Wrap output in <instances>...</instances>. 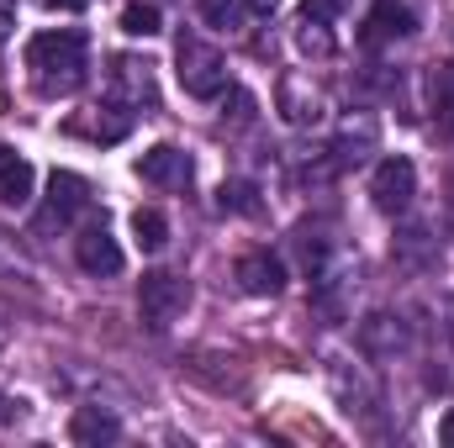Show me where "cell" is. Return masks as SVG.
I'll return each instance as SVG.
<instances>
[{
    "instance_id": "obj_1",
    "label": "cell",
    "mask_w": 454,
    "mask_h": 448,
    "mask_svg": "<svg viewBox=\"0 0 454 448\" xmlns=\"http://www.w3.org/2000/svg\"><path fill=\"white\" fill-rule=\"evenodd\" d=\"M27 69L43 96H74L85 85V37L80 32H37L27 42Z\"/></svg>"
},
{
    "instance_id": "obj_2",
    "label": "cell",
    "mask_w": 454,
    "mask_h": 448,
    "mask_svg": "<svg viewBox=\"0 0 454 448\" xmlns=\"http://www.w3.org/2000/svg\"><path fill=\"white\" fill-rule=\"evenodd\" d=\"M175 74H180L185 96H196V101H217L227 90L223 53H217L207 37H196V32H185V37L175 42Z\"/></svg>"
},
{
    "instance_id": "obj_3",
    "label": "cell",
    "mask_w": 454,
    "mask_h": 448,
    "mask_svg": "<svg viewBox=\"0 0 454 448\" xmlns=\"http://www.w3.org/2000/svg\"><path fill=\"white\" fill-rule=\"evenodd\" d=\"M185 306H191V285H185L180 274L153 269V274L137 280V317H143L148 333H169V328L185 317Z\"/></svg>"
},
{
    "instance_id": "obj_4",
    "label": "cell",
    "mask_w": 454,
    "mask_h": 448,
    "mask_svg": "<svg viewBox=\"0 0 454 448\" xmlns=\"http://www.w3.org/2000/svg\"><path fill=\"white\" fill-rule=\"evenodd\" d=\"M370 196H375L380 212H407L412 196H418V169H412V158H402V153L380 158L375 174H370Z\"/></svg>"
},
{
    "instance_id": "obj_5",
    "label": "cell",
    "mask_w": 454,
    "mask_h": 448,
    "mask_svg": "<svg viewBox=\"0 0 454 448\" xmlns=\"http://www.w3.org/2000/svg\"><path fill=\"white\" fill-rule=\"evenodd\" d=\"M407 348H412L407 317H396V312H370V317L359 322V353H364V359H396V353H407Z\"/></svg>"
},
{
    "instance_id": "obj_6",
    "label": "cell",
    "mask_w": 454,
    "mask_h": 448,
    "mask_svg": "<svg viewBox=\"0 0 454 448\" xmlns=\"http://www.w3.org/2000/svg\"><path fill=\"white\" fill-rule=\"evenodd\" d=\"M74 259H80V269L85 274H121V264H127V253L116 248V237L106 227H85L80 237H74Z\"/></svg>"
},
{
    "instance_id": "obj_7",
    "label": "cell",
    "mask_w": 454,
    "mask_h": 448,
    "mask_svg": "<svg viewBox=\"0 0 454 448\" xmlns=\"http://www.w3.org/2000/svg\"><path fill=\"white\" fill-rule=\"evenodd\" d=\"M418 32V11L402 5V0H375L370 21H364V42H396V37H412Z\"/></svg>"
},
{
    "instance_id": "obj_8",
    "label": "cell",
    "mask_w": 454,
    "mask_h": 448,
    "mask_svg": "<svg viewBox=\"0 0 454 448\" xmlns=\"http://www.w3.org/2000/svg\"><path fill=\"white\" fill-rule=\"evenodd\" d=\"M153 64H137V58H112V90L121 106H159V90H153Z\"/></svg>"
},
{
    "instance_id": "obj_9",
    "label": "cell",
    "mask_w": 454,
    "mask_h": 448,
    "mask_svg": "<svg viewBox=\"0 0 454 448\" xmlns=\"http://www.w3.org/2000/svg\"><path fill=\"white\" fill-rule=\"evenodd\" d=\"M137 174L148 180V185H185L191 180V158H185V148H175V143H159V148H148L143 158H137Z\"/></svg>"
},
{
    "instance_id": "obj_10",
    "label": "cell",
    "mask_w": 454,
    "mask_h": 448,
    "mask_svg": "<svg viewBox=\"0 0 454 448\" xmlns=\"http://www.w3.org/2000/svg\"><path fill=\"white\" fill-rule=\"evenodd\" d=\"M238 285L248 290V296H280L286 290V264L275 259V253H243L238 259Z\"/></svg>"
},
{
    "instance_id": "obj_11",
    "label": "cell",
    "mask_w": 454,
    "mask_h": 448,
    "mask_svg": "<svg viewBox=\"0 0 454 448\" xmlns=\"http://www.w3.org/2000/svg\"><path fill=\"white\" fill-rule=\"evenodd\" d=\"M32 185H37L32 164H27L16 148L0 143V201H5V206H27V201H32Z\"/></svg>"
},
{
    "instance_id": "obj_12",
    "label": "cell",
    "mask_w": 454,
    "mask_h": 448,
    "mask_svg": "<svg viewBox=\"0 0 454 448\" xmlns=\"http://www.w3.org/2000/svg\"><path fill=\"white\" fill-rule=\"evenodd\" d=\"M90 206V185L80 180V174H69V169H53L48 174V212L64 222V217H74V212H85Z\"/></svg>"
},
{
    "instance_id": "obj_13",
    "label": "cell",
    "mask_w": 454,
    "mask_h": 448,
    "mask_svg": "<svg viewBox=\"0 0 454 448\" xmlns=\"http://www.w3.org/2000/svg\"><path fill=\"white\" fill-rule=\"evenodd\" d=\"M69 438H74L80 448L116 444V438H121V422H116L112 412H101V406H80V412H74V422H69Z\"/></svg>"
},
{
    "instance_id": "obj_14",
    "label": "cell",
    "mask_w": 454,
    "mask_h": 448,
    "mask_svg": "<svg viewBox=\"0 0 454 448\" xmlns=\"http://www.w3.org/2000/svg\"><path fill=\"white\" fill-rule=\"evenodd\" d=\"M428 106L439 116V127L454 137V64H434V74H428Z\"/></svg>"
},
{
    "instance_id": "obj_15",
    "label": "cell",
    "mask_w": 454,
    "mask_h": 448,
    "mask_svg": "<svg viewBox=\"0 0 454 448\" xmlns=\"http://www.w3.org/2000/svg\"><path fill=\"white\" fill-rule=\"evenodd\" d=\"M217 206L232 212V217H259L264 201H259V185H254V180H223V185H217Z\"/></svg>"
},
{
    "instance_id": "obj_16",
    "label": "cell",
    "mask_w": 454,
    "mask_h": 448,
    "mask_svg": "<svg viewBox=\"0 0 454 448\" xmlns=\"http://www.w3.org/2000/svg\"><path fill=\"white\" fill-rule=\"evenodd\" d=\"M132 237H137V248H143V253H159V248L169 243V222H164V212L137 206V212H132Z\"/></svg>"
},
{
    "instance_id": "obj_17",
    "label": "cell",
    "mask_w": 454,
    "mask_h": 448,
    "mask_svg": "<svg viewBox=\"0 0 454 448\" xmlns=\"http://www.w3.org/2000/svg\"><path fill=\"white\" fill-rule=\"evenodd\" d=\"M121 32H127V37H153V32H164V16H159V5H148V0L127 5V11H121Z\"/></svg>"
},
{
    "instance_id": "obj_18",
    "label": "cell",
    "mask_w": 454,
    "mask_h": 448,
    "mask_svg": "<svg viewBox=\"0 0 454 448\" xmlns=\"http://www.w3.org/2000/svg\"><path fill=\"white\" fill-rule=\"evenodd\" d=\"M296 48L301 53H312V58H328L333 53V32H328V21H301V32H296Z\"/></svg>"
},
{
    "instance_id": "obj_19",
    "label": "cell",
    "mask_w": 454,
    "mask_h": 448,
    "mask_svg": "<svg viewBox=\"0 0 454 448\" xmlns=\"http://www.w3.org/2000/svg\"><path fill=\"white\" fill-rule=\"evenodd\" d=\"M196 11H201V16H207V27H217V32H232V27H238V16H243L232 0H196Z\"/></svg>"
},
{
    "instance_id": "obj_20",
    "label": "cell",
    "mask_w": 454,
    "mask_h": 448,
    "mask_svg": "<svg viewBox=\"0 0 454 448\" xmlns=\"http://www.w3.org/2000/svg\"><path fill=\"white\" fill-rule=\"evenodd\" d=\"M343 5H348V0H301V11H307L312 21H333Z\"/></svg>"
},
{
    "instance_id": "obj_21",
    "label": "cell",
    "mask_w": 454,
    "mask_h": 448,
    "mask_svg": "<svg viewBox=\"0 0 454 448\" xmlns=\"http://www.w3.org/2000/svg\"><path fill=\"white\" fill-rule=\"evenodd\" d=\"M243 11H248V16H254V21H270V16H275V11H280V0H248V5H243Z\"/></svg>"
},
{
    "instance_id": "obj_22",
    "label": "cell",
    "mask_w": 454,
    "mask_h": 448,
    "mask_svg": "<svg viewBox=\"0 0 454 448\" xmlns=\"http://www.w3.org/2000/svg\"><path fill=\"white\" fill-rule=\"evenodd\" d=\"M232 106H238V112H232V121H248V116H254V96H243V90H232Z\"/></svg>"
},
{
    "instance_id": "obj_23",
    "label": "cell",
    "mask_w": 454,
    "mask_h": 448,
    "mask_svg": "<svg viewBox=\"0 0 454 448\" xmlns=\"http://www.w3.org/2000/svg\"><path fill=\"white\" fill-rule=\"evenodd\" d=\"M439 444L454 448V412H444V417H439Z\"/></svg>"
},
{
    "instance_id": "obj_24",
    "label": "cell",
    "mask_w": 454,
    "mask_h": 448,
    "mask_svg": "<svg viewBox=\"0 0 454 448\" xmlns=\"http://www.w3.org/2000/svg\"><path fill=\"white\" fill-rule=\"evenodd\" d=\"M43 5H48V11H69V16H80V11H85V0H43Z\"/></svg>"
}]
</instances>
